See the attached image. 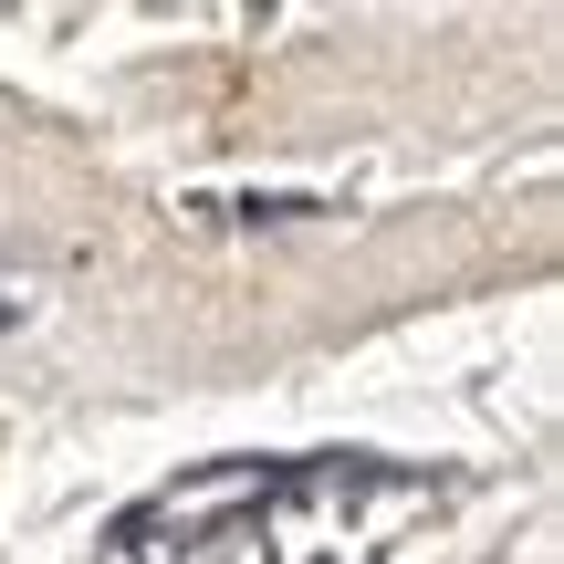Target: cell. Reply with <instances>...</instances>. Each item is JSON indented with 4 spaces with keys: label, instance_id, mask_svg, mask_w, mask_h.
<instances>
[{
    "label": "cell",
    "instance_id": "1",
    "mask_svg": "<svg viewBox=\"0 0 564 564\" xmlns=\"http://www.w3.org/2000/svg\"><path fill=\"white\" fill-rule=\"evenodd\" d=\"M21 314H32V303H21V293H0V335H11V324H21Z\"/></svg>",
    "mask_w": 564,
    "mask_h": 564
}]
</instances>
